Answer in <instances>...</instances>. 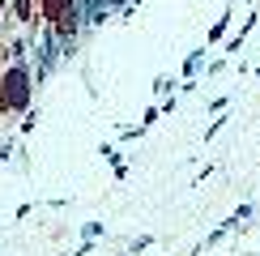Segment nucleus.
<instances>
[{"mask_svg": "<svg viewBox=\"0 0 260 256\" xmlns=\"http://www.w3.org/2000/svg\"><path fill=\"white\" fill-rule=\"evenodd\" d=\"M256 21H260L256 13H247V17H243V26L235 30V35L226 39V43H222V51H226V56H235V51H243V43H247V35H252V30H256Z\"/></svg>", "mask_w": 260, "mask_h": 256, "instance_id": "39448f33", "label": "nucleus"}, {"mask_svg": "<svg viewBox=\"0 0 260 256\" xmlns=\"http://www.w3.org/2000/svg\"><path fill=\"white\" fill-rule=\"evenodd\" d=\"M226 120H231V115H226V111H218V115H213V124L205 128V141H213V137H218L222 128H226Z\"/></svg>", "mask_w": 260, "mask_h": 256, "instance_id": "6e6552de", "label": "nucleus"}, {"mask_svg": "<svg viewBox=\"0 0 260 256\" xmlns=\"http://www.w3.org/2000/svg\"><path fill=\"white\" fill-rule=\"evenodd\" d=\"M231 21H235V0H226V9H222V17L209 26V35H205V43L209 47H218V43H226V30H231Z\"/></svg>", "mask_w": 260, "mask_h": 256, "instance_id": "7ed1b4c3", "label": "nucleus"}, {"mask_svg": "<svg viewBox=\"0 0 260 256\" xmlns=\"http://www.w3.org/2000/svg\"><path fill=\"white\" fill-rule=\"evenodd\" d=\"M158 115H162V111L149 103V107H145V115H141V124H145V128H149V124H158Z\"/></svg>", "mask_w": 260, "mask_h": 256, "instance_id": "9d476101", "label": "nucleus"}, {"mask_svg": "<svg viewBox=\"0 0 260 256\" xmlns=\"http://www.w3.org/2000/svg\"><path fill=\"white\" fill-rule=\"evenodd\" d=\"M205 73V51H192L188 60H183V69H179V81H197Z\"/></svg>", "mask_w": 260, "mask_h": 256, "instance_id": "423d86ee", "label": "nucleus"}, {"mask_svg": "<svg viewBox=\"0 0 260 256\" xmlns=\"http://www.w3.org/2000/svg\"><path fill=\"white\" fill-rule=\"evenodd\" d=\"M0 13H9V0H0Z\"/></svg>", "mask_w": 260, "mask_h": 256, "instance_id": "ddd939ff", "label": "nucleus"}, {"mask_svg": "<svg viewBox=\"0 0 260 256\" xmlns=\"http://www.w3.org/2000/svg\"><path fill=\"white\" fill-rule=\"evenodd\" d=\"M5 51H9V64H13V60H30V51H35V35H9L5 39Z\"/></svg>", "mask_w": 260, "mask_h": 256, "instance_id": "20e7f679", "label": "nucleus"}, {"mask_svg": "<svg viewBox=\"0 0 260 256\" xmlns=\"http://www.w3.org/2000/svg\"><path fill=\"white\" fill-rule=\"evenodd\" d=\"M226 107H231V99H226V94H218V99H213V103H209V111H213V115H218V111H226Z\"/></svg>", "mask_w": 260, "mask_h": 256, "instance_id": "9b49d317", "label": "nucleus"}, {"mask_svg": "<svg viewBox=\"0 0 260 256\" xmlns=\"http://www.w3.org/2000/svg\"><path fill=\"white\" fill-rule=\"evenodd\" d=\"M175 90H179V77H154V94L158 99H171Z\"/></svg>", "mask_w": 260, "mask_h": 256, "instance_id": "0eeeda50", "label": "nucleus"}, {"mask_svg": "<svg viewBox=\"0 0 260 256\" xmlns=\"http://www.w3.org/2000/svg\"><path fill=\"white\" fill-rule=\"evenodd\" d=\"M0 81H5V99H9V111L13 115H26L30 107H35V64L30 60H13L5 73H0Z\"/></svg>", "mask_w": 260, "mask_h": 256, "instance_id": "f257e3e1", "label": "nucleus"}, {"mask_svg": "<svg viewBox=\"0 0 260 256\" xmlns=\"http://www.w3.org/2000/svg\"><path fill=\"white\" fill-rule=\"evenodd\" d=\"M35 124H39V115H35V107H30V111H26V120H21V137H26V133H35Z\"/></svg>", "mask_w": 260, "mask_h": 256, "instance_id": "1a4fd4ad", "label": "nucleus"}, {"mask_svg": "<svg viewBox=\"0 0 260 256\" xmlns=\"http://www.w3.org/2000/svg\"><path fill=\"white\" fill-rule=\"evenodd\" d=\"M9 154H13V145H0V163H9Z\"/></svg>", "mask_w": 260, "mask_h": 256, "instance_id": "f8f14e48", "label": "nucleus"}, {"mask_svg": "<svg viewBox=\"0 0 260 256\" xmlns=\"http://www.w3.org/2000/svg\"><path fill=\"white\" fill-rule=\"evenodd\" d=\"M81 9V0H39V13L47 26H56L60 17H69V13H77Z\"/></svg>", "mask_w": 260, "mask_h": 256, "instance_id": "f03ea898", "label": "nucleus"}, {"mask_svg": "<svg viewBox=\"0 0 260 256\" xmlns=\"http://www.w3.org/2000/svg\"><path fill=\"white\" fill-rule=\"evenodd\" d=\"M256 77H260V64H256Z\"/></svg>", "mask_w": 260, "mask_h": 256, "instance_id": "4468645a", "label": "nucleus"}]
</instances>
